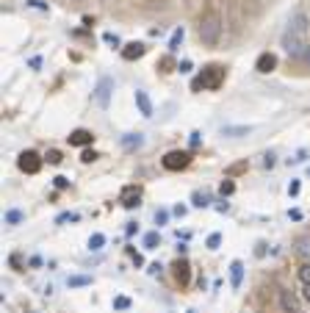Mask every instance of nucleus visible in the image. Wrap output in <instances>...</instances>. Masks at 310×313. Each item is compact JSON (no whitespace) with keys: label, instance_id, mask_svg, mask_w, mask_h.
I'll return each instance as SVG.
<instances>
[{"label":"nucleus","instance_id":"obj_31","mask_svg":"<svg viewBox=\"0 0 310 313\" xmlns=\"http://www.w3.org/2000/svg\"><path fill=\"white\" fill-rule=\"evenodd\" d=\"M166 222H169V211H164V208H158V211H155V225L161 228V225H166Z\"/></svg>","mask_w":310,"mask_h":313},{"label":"nucleus","instance_id":"obj_49","mask_svg":"<svg viewBox=\"0 0 310 313\" xmlns=\"http://www.w3.org/2000/svg\"><path fill=\"white\" fill-rule=\"evenodd\" d=\"M302 294H305V299L310 302V286H305V291H302Z\"/></svg>","mask_w":310,"mask_h":313},{"label":"nucleus","instance_id":"obj_16","mask_svg":"<svg viewBox=\"0 0 310 313\" xmlns=\"http://www.w3.org/2000/svg\"><path fill=\"white\" fill-rule=\"evenodd\" d=\"M95 280L92 274H69L67 277V288H83V286H92Z\"/></svg>","mask_w":310,"mask_h":313},{"label":"nucleus","instance_id":"obj_11","mask_svg":"<svg viewBox=\"0 0 310 313\" xmlns=\"http://www.w3.org/2000/svg\"><path fill=\"white\" fill-rule=\"evenodd\" d=\"M136 105H138V114L141 117H153V100H150V94L144 89H136Z\"/></svg>","mask_w":310,"mask_h":313},{"label":"nucleus","instance_id":"obj_13","mask_svg":"<svg viewBox=\"0 0 310 313\" xmlns=\"http://www.w3.org/2000/svg\"><path fill=\"white\" fill-rule=\"evenodd\" d=\"M119 144L125 147L128 152H133V150H141L144 147V133H125L119 139Z\"/></svg>","mask_w":310,"mask_h":313},{"label":"nucleus","instance_id":"obj_20","mask_svg":"<svg viewBox=\"0 0 310 313\" xmlns=\"http://www.w3.org/2000/svg\"><path fill=\"white\" fill-rule=\"evenodd\" d=\"M191 205H194V208H208V205H211V197H208L205 191H194V194H191Z\"/></svg>","mask_w":310,"mask_h":313},{"label":"nucleus","instance_id":"obj_9","mask_svg":"<svg viewBox=\"0 0 310 313\" xmlns=\"http://www.w3.org/2000/svg\"><path fill=\"white\" fill-rule=\"evenodd\" d=\"M67 139H69V144H72V147H89V144L95 142V133H92V130H86V127H78V130H72Z\"/></svg>","mask_w":310,"mask_h":313},{"label":"nucleus","instance_id":"obj_3","mask_svg":"<svg viewBox=\"0 0 310 313\" xmlns=\"http://www.w3.org/2000/svg\"><path fill=\"white\" fill-rule=\"evenodd\" d=\"M224 75H227V72H224L222 64H208V67L199 72V78H194L191 89H194V92H197V89H211V92H213V89H219V86L224 83Z\"/></svg>","mask_w":310,"mask_h":313},{"label":"nucleus","instance_id":"obj_1","mask_svg":"<svg viewBox=\"0 0 310 313\" xmlns=\"http://www.w3.org/2000/svg\"><path fill=\"white\" fill-rule=\"evenodd\" d=\"M308 34H310V20L305 11H296L291 14L288 20V25H285L283 36H280V44H283V50L291 56V59H299L305 56L308 50Z\"/></svg>","mask_w":310,"mask_h":313},{"label":"nucleus","instance_id":"obj_26","mask_svg":"<svg viewBox=\"0 0 310 313\" xmlns=\"http://www.w3.org/2000/svg\"><path fill=\"white\" fill-rule=\"evenodd\" d=\"M299 280L305 283V286H310V261L299 266Z\"/></svg>","mask_w":310,"mask_h":313},{"label":"nucleus","instance_id":"obj_47","mask_svg":"<svg viewBox=\"0 0 310 313\" xmlns=\"http://www.w3.org/2000/svg\"><path fill=\"white\" fill-rule=\"evenodd\" d=\"M186 250H189L186 244H177V258H183V255H186Z\"/></svg>","mask_w":310,"mask_h":313},{"label":"nucleus","instance_id":"obj_24","mask_svg":"<svg viewBox=\"0 0 310 313\" xmlns=\"http://www.w3.org/2000/svg\"><path fill=\"white\" fill-rule=\"evenodd\" d=\"M78 219H80L78 213L67 211V213H58V216H56V225H67V222H78Z\"/></svg>","mask_w":310,"mask_h":313},{"label":"nucleus","instance_id":"obj_36","mask_svg":"<svg viewBox=\"0 0 310 313\" xmlns=\"http://www.w3.org/2000/svg\"><path fill=\"white\" fill-rule=\"evenodd\" d=\"M103 39H105V42H108V44H114V47H119V36H116V34H111V31H108V34H103Z\"/></svg>","mask_w":310,"mask_h":313},{"label":"nucleus","instance_id":"obj_30","mask_svg":"<svg viewBox=\"0 0 310 313\" xmlns=\"http://www.w3.org/2000/svg\"><path fill=\"white\" fill-rule=\"evenodd\" d=\"M128 308H130L128 296H116V299H114V311H128Z\"/></svg>","mask_w":310,"mask_h":313},{"label":"nucleus","instance_id":"obj_34","mask_svg":"<svg viewBox=\"0 0 310 313\" xmlns=\"http://www.w3.org/2000/svg\"><path fill=\"white\" fill-rule=\"evenodd\" d=\"M97 158H100V155H97L95 150H83V155H80V161H83V164H95Z\"/></svg>","mask_w":310,"mask_h":313},{"label":"nucleus","instance_id":"obj_5","mask_svg":"<svg viewBox=\"0 0 310 313\" xmlns=\"http://www.w3.org/2000/svg\"><path fill=\"white\" fill-rule=\"evenodd\" d=\"M161 164H164V169H169V172H180V169H186L191 164V152H186V150H169L161 158Z\"/></svg>","mask_w":310,"mask_h":313},{"label":"nucleus","instance_id":"obj_12","mask_svg":"<svg viewBox=\"0 0 310 313\" xmlns=\"http://www.w3.org/2000/svg\"><path fill=\"white\" fill-rule=\"evenodd\" d=\"M119 53H122V59L125 61H136V59H141V56L147 53V47L141 42H130V44H125Z\"/></svg>","mask_w":310,"mask_h":313},{"label":"nucleus","instance_id":"obj_7","mask_svg":"<svg viewBox=\"0 0 310 313\" xmlns=\"http://www.w3.org/2000/svg\"><path fill=\"white\" fill-rule=\"evenodd\" d=\"M119 203L122 208H138L141 205V188L138 186H125L119 194Z\"/></svg>","mask_w":310,"mask_h":313},{"label":"nucleus","instance_id":"obj_15","mask_svg":"<svg viewBox=\"0 0 310 313\" xmlns=\"http://www.w3.org/2000/svg\"><path fill=\"white\" fill-rule=\"evenodd\" d=\"M250 130H252L250 125H224L222 136H227V139H241V136H247Z\"/></svg>","mask_w":310,"mask_h":313},{"label":"nucleus","instance_id":"obj_46","mask_svg":"<svg viewBox=\"0 0 310 313\" xmlns=\"http://www.w3.org/2000/svg\"><path fill=\"white\" fill-rule=\"evenodd\" d=\"M136 230H138V225H136V222H130V225H128V236H133Z\"/></svg>","mask_w":310,"mask_h":313},{"label":"nucleus","instance_id":"obj_28","mask_svg":"<svg viewBox=\"0 0 310 313\" xmlns=\"http://www.w3.org/2000/svg\"><path fill=\"white\" fill-rule=\"evenodd\" d=\"M158 67H161V72H174V69H177V67H174V61L169 59V56H166V59H161V61H158Z\"/></svg>","mask_w":310,"mask_h":313},{"label":"nucleus","instance_id":"obj_27","mask_svg":"<svg viewBox=\"0 0 310 313\" xmlns=\"http://www.w3.org/2000/svg\"><path fill=\"white\" fill-rule=\"evenodd\" d=\"M44 158H47V164H53V167H58V164L64 161V155H61L58 150H50L47 155H44Z\"/></svg>","mask_w":310,"mask_h":313},{"label":"nucleus","instance_id":"obj_6","mask_svg":"<svg viewBox=\"0 0 310 313\" xmlns=\"http://www.w3.org/2000/svg\"><path fill=\"white\" fill-rule=\"evenodd\" d=\"M17 167H19V172H25V175H36V172L42 169V158H39V152L25 150V152H19Z\"/></svg>","mask_w":310,"mask_h":313},{"label":"nucleus","instance_id":"obj_25","mask_svg":"<svg viewBox=\"0 0 310 313\" xmlns=\"http://www.w3.org/2000/svg\"><path fill=\"white\" fill-rule=\"evenodd\" d=\"M296 252H299V255H308V258H310V238L308 236L296 241Z\"/></svg>","mask_w":310,"mask_h":313},{"label":"nucleus","instance_id":"obj_38","mask_svg":"<svg viewBox=\"0 0 310 313\" xmlns=\"http://www.w3.org/2000/svg\"><path fill=\"white\" fill-rule=\"evenodd\" d=\"M189 142H191V147H199V144H202V133H199V130H194Z\"/></svg>","mask_w":310,"mask_h":313},{"label":"nucleus","instance_id":"obj_45","mask_svg":"<svg viewBox=\"0 0 310 313\" xmlns=\"http://www.w3.org/2000/svg\"><path fill=\"white\" fill-rule=\"evenodd\" d=\"M174 213H177V216H186V205H174Z\"/></svg>","mask_w":310,"mask_h":313},{"label":"nucleus","instance_id":"obj_18","mask_svg":"<svg viewBox=\"0 0 310 313\" xmlns=\"http://www.w3.org/2000/svg\"><path fill=\"white\" fill-rule=\"evenodd\" d=\"M280 302H283V311H288V313H299V308H296V299H293L288 291H283V294H280Z\"/></svg>","mask_w":310,"mask_h":313},{"label":"nucleus","instance_id":"obj_32","mask_svg":"<svg viewBox=\"0 0 310 313\" xmlns=\"http://www.w3.org/2000/svg\"><path fill=\"white\" fill-rule=\"evenodd\" d=\"M274 164H277V155L274 152H266L263 155V169H274Z\"/></svg>","mask_w":310,"mask_h":313},{"label":"nucleus","instance_id":"obj_43","mask_svg":"<svg viewBox=\"0 0 310 313\" xmlns=\"http://www.w3.org/2000/svg\"><path fill=\"white\" fill-rule=\"evenodd\" d=\"M31 67L39 69V67H42V59H39V56H34V59H31Z\"/></svg>","mask_w":310,"mask_h":313},{"label":"nucleus","instance_id":"obj_33","mask_svg":"<svg viewBox=\"0 0 310 313\" xmlns=\"http://www.w3.org/2000/svg\"><path fill=\"white\" fill-rule=\"evenodd\" d=\"M247 167H250V164H247V161H241V164H232L230 169H227V178H232V175H238V172H244V169H247Z\"/></svg>","mask_w":310,"mask_h":313},{"label":"nucleus","instance_id":"obj_19","mask_svg":"<svg viewBox=\"0 0 310 313\" xmlns=\"http://www.w3.org/2000/svg\"><path fill=\"white\" fill-rule=\"evenodd\" d=\"M103 247H105V236H103V233H92V236H89V250H92V252H100Z\"/></svg>","mask_w":310,"mask_h":313},{"label":"nucleus","instance_id":"obj_2","mask_svg":"<svg viewBox=\"0 0 310 313\" xmlns=\"http://www.w3.org/2000/svg\"><path fill=\"white\" fill-rule=\"evenodd\" d=\"M197 34H199V42L205 47H216L219 39H222V14L219 11H208L199 17V25H197Z\"/></svg>","mask_w":310,"mask_h":313},{"label":"nucleus","instance_id":"obj_23","mask_svg":"<svg viewBox=\"0 0 310 313\" xmlns=\"http://www.w3.org/2000/svg\"><path fill=\"white\" fill-rule=\"evenodd\" d=\"M205 247L208 250H219V247H222V233H211L208 241H205Z\"/></svg>","mask_w":310,"mask_h":313},{"label":"nucleus","instance_id":"obj_39","mask_svg":"<svg viewBox=\"0 0 310 313\" xmlns=\"http://www.w3.org/2000/svg\"><path fill=\"white\" fill-rule=\"evenodd\" d=\"M299 180H293V183H291V186H288V194H291V197H296V194H299Z\"/></svg>","mask_w":310,"mask_h":313},{"label":"nucleus","instance_id":"obj_8","mask_svg":"<svg viewBox=\"0 0 310 313\" xmlns=\"http://www.w3.org/2000/svg\"><path fill=\"white\" fill-rule=\"evenodd\" d=\"M172 274H174V280L186 288L191 283V263L186 261V258H177V261H174V266H172Z\"/></svg>","mask_w":310,"mask_h":313},{"label":"nucleus","instance_id":"obj_44","mask_svg":"<svg viewBox=\"0 0 310 313\" xmlns=\"http://www.w3.org/2000/svg\"><path fill=\"white\" fill-rule=\"evenodd\" d=\"M288 216H291V219H296V222H299V219H302V211H296V208H293V211H288Z\"/></svg>","mask_w":310,"mask_h":313},{"label":"nucleus","instance_id":"obj_48","mask_svg":"<svg viewBox=\"0 0 310 313\" xmlns=\"http://www.w3.org/2000/svg\"><path fill=\"white\" fill-rule=\"evenodd\" d=\"M302 59H305V64H308V69H310V44H308V50H305V56H302Z\"/></svg>","mask_w":310,"mask_h":313},{"label":"nucleus","instance_id":"obj_10","mask_svg":"<svg viewBox=\"0 0 310 313\" xmlns=\"http://www.w3.org/2000/svg\"><path fill=\"white\" fill-rule=\"evenodd\" d=\"M255 69H258L260 75L274 72V69H277V56H274V53H260L258 61H255Z\"/></svg>","mask_w":310,"mask_h":313},{"label":"nucleus","instance_id":"obj_21","mask_svg":"<svg viewBox=\"0 0 310 313\" xmlns=\"http://www.w3.org/2000/svg\"><path fill=\"white\" fill-rule=\"evenodd\" d=\"M183 36H186V31H183V25L180 28H174V34H172V39H169V53H174L177 47H180V42H183Z\"/></svg>","mask_w":310,"mask_h":313},{"label":"nucleus","instance_id":"obj_4","mask_svg":"<svg viewBox=\"0 0 310 313\" xmlns=\"http://www.w3.org/2000/svg\"><path fill=\"white\" fill-rule=\"evenodd\" d=\"M114 89H116V83H114V78H111V75H103L100 81H97L95 92H92V100H95L97 108H103V111H105L108 105H111Z\"/></svg>","mask_w":310,"mask_h":313},{"label":"nucleus","instance_id":"obj_17","mask_svg":"<svg viewBox=\"0 0 310 313\" xmlns=\"http://www.w3.org/2000/svg\"><path fill=\"white\" fill-rule=\"evenodd\" d=\"M22 222H25V211H19V208H9V211H6V225L17 228Z\"/></svg>","mask_w":310,"mask_h":313},{"label":"nucleus","instance_id":"obj_40","mask_svg":"<svg viewBox=\"0 0 310 313\" xmlns=\"http://www.w3.org/2000/svg\"><path fill=\"white\" fill-rule=\"evenodd\" d=\"M67 186H69V180L58 175V178H56V188H67Z\"/></svg>","mask_w":310,"mask_h":313},{"label":"nucleus","instance_id":"obj_41","mask_svg":"<svg viewBox=\"0 0 310 313\" xmlns=\"http://www.w3.org/2000/svg\"><path fill=\"white\" fill-rule=\"evenodd\" d=\"M147 271H150V274H161V263H150V269Z\"/></svg>","mask_w":310,"mask_h":313},{"label":"nucleus","instance_id":"obj_42","mask_svg":"<svg viewBox=\"0 0 310 313\" xmlns=\"http://www.w3.org/2000/svg\"><path fill=\"white\" fill-rule=\"evenodd\" d=\"M216 211H219V213H227V211H230V205H227V203H224V200H222V203L216 205Z\"/></svg>","mask_w":310,"mask_h":313},{"label":"nucleus","instance_id":"obj_37","mask_svg":"<svg viewBox=\"0 0 310 313\" xmlns=\"http://www.w3.org/2000/svg\"><path fill=\"white\" fill-rule=\"evenodd\" d=\"M28 6H31V9H39V11H47V3H44V0H28Z\"/></svg>","mask_w":310,"mask_h":313},{"label":"nucleus","instance_id":"obj_29","mask_svg":"<svg viewBox=\"0 0 310 313\" xmlns=\"http://www.w3.org/2000/svg\"><path fill=\"white\" fill-rule=\"evenodd\" d=\"M219 191H222V197H230L232 191H235V183H232V180H222V186H219Z\"/></svg>","mask_w":310,"mask_h":313},{"label":"nucleus","instance_id":"obj_22","mask_svg":"<svg viewBox=\"0 0 310 313\" xmlns=\"http://www.w3.org/2000/svg\"><path fill=\"white\" fill-rule=\"evenodd\" d=\"M158 244H161L158 230H153V233H147V236H144V250H158Z\"/></svg>","mask_w":310,"mask_h":313},{"label":"nucleus","instance_id":"obj_14","mask_svg":"<svg viewBox=\"0 0 310 313\" xmlns=\"http://www.w3.org/2000/svg\"><path fill=\"white\" fill-rule=\"evenodd\" d=\"M241 280H244V263L241 261H232L230 263V288L238 291L241 288Z\"/></svg>","mask_w":310,"mask_h":313},{"label":"nucleus","instance_id":"obj_35","mask_svg":"<svg viewBox=\"0 0 310 313\" xmlns=\"http://www.w3.org/2000/svg\"><path fill=\"white\" fill-rule=\"evenodd\" d=\"M191 69H194V64H191V61H189V59H183V61H180V64H177V72H183V75H189Z\"/></svg>","mask_w":310,"mask_h":313}]
</instances>
